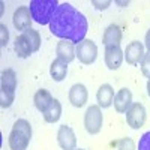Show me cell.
Here are the masks:
<instances>
[{
  "label": "cell",
  "instance_id": "1",
  "mask_svg": "<svg viewBox=\"0 0 150 150\" xmlns=\"http://www.w3.org/2000/svg\"><path fill=\"white\" fill-rule=\"evenodd\" d=\"M50 30L62 41H71L72 44L78 45L86 39L89 23H87V18L71 3H62L59 5L50 23Z\"/></svg>",
  "mask_w": 150,
  "mask_h": 150
},
{
  "label": "cell",
  "instance_id": "2",
  "mask_svg": "<svg viewBox=\"0 0 150 150\" xmlns=\"http://www.w3.org/2000/svg\"><path fill=\"white\" fill-rule=\"evenodd\" d=\"M30 138H32L30 123L26 119H18L12 126V131L8 138L11 150H27Z\"/></svg>",
  "mask_w": 150,
  "mask_h": 150
},
{
  "label": "cell",
  "instance_id": "3",
  "mask_svg": "<svg viewBox=\"0 0 150 150\" xmlns=\"http://www.w3.org/2000/svg\"><path fill=\"white\" fill-rule=\"evenodd\" d=\"M57 8H59L57 0H32L29 5L33 21L41 24V26H45V24L50 26Z\"/></svg>",
  "mask_w": 150,
  "mask_h": 150
},
{
  "label": "cell",
  "instance_id": "4",
  "mask_svg": "<svg viewBox=\"0 0 150 150\" xmlns=\"http://www.w3.org/2000/svg\"><path fill=\"white\" fill-rule=\"evenodd\" d=\"M17 74L14 69H5L0 77V107L9 108L15 99Z\"/></svg>",
  "mask_w": 150,
  "mask_h": 150
},
{
  "label": "cell",
  "instance_id": "5",
  "mask_svg": "<svg viewBox=\"0 0 150 150\" xmlns=\"http://www.w3.org/2000/svg\"><path fill=\"white\" fill-rule=\"evenodd\" d=\"M104 123L102 108L99 105H90L84 114V128L90 135H96L101 132Z\"/></svg>",
  "mask_w": 150,
  "mask_h": 150
},
{
  "label": "cell",
  "instance_id": "6",
  "mask_svg": "<svg viewBox=\"0 0 150 150\" xmlns=\"http://www.w3.org/2000/svg\"><path fill=\"white\" fill-rule=\"evenodd\" d=\"M126 114V123L132 129H140L144 126L146 123V117H147V112L143 104L140 102H134L131 105V108L125 112Z\"/></svg>",
  "mask_w": 150,
  "mask_h": 150
},
{
  "label": "cell",
  "instance_id": "7",
  "mask_svg": "<svg viewBox=\"0 0 150 150\" xmlns=\"http://www.w3.org/2000/svg\"><path fill=\"white\" fill-rule=\"evenodd\" d=\"M77 57L83 65H92L98 57V47L92 39H84L77 45Z\"/></svg>",
  "mask_w": 150,
  "mask_h": 150
},
{
  "label": "cell",
  "instance_id": "8",
  "mask_svg": "<svg viewBox=\"0 0 150 150\" xmlns=\"http://www.w3.org/2000/svg\"><path fill=\"white\" fill-rule=\"evenodd\" d=\"M57 143L62 150H77V137L71 126L62 125L57 131Z\"/></svg>",
  "mask_w": 150,
  "mask_h": 150
},
{
  "label": "cell",
  "instance_id": "9",
  "mask_svg": "<svg viewBox=\"0 0 150 150\" xmlns=\"http://www.w3.org/2000/svg\"><path fill=\"white\" fill-rule=\"evenodd\" d=\"M12 21H14V27L17 30L21 32H26L29 29H32V14H30V9L29 6H20L15 12H14V17H12Z\"/></svg>",
  "mask_w": 150,
  "mask_h": 150
},
{
  "label": "cell",
  "instance_id": "10",
  "mask_svg": "<svg viewBox=\"0 0 150 150\" xmlns=\"http://www.w3.org/2000/svg\"><path fill=\"white\" fill-rule=\"evenodd\" d=\"M123 50L120 48V45H112V47H105V65L108 69L116 71L122 66L123 63Z\"/></svg>",
  "mask_w": 150,
  "mask_h": 150
},
{
  "label": "cell",
  "instance_id": "11",
  "mask_svg": "<svg viewBox=\"0 0 150 150\" xmlns=\"http://www.w3.org/2000/svg\"><path fill=\"white\" fill-rule=\"evenodd\" d=\"M125 60L129 65H138V62L141 63V60L144 57V45L140 41H132L129 45H126V50L123 51Z\"/></svg>",
  "mask_w": 150,
  "mask_h": 150
},
{
  "label": "cell",
  "instance_id": "12",
  "mask_svg": "<svg viewBox=\"0 0 150 150\" xmlns=\"http://www.w3.org/2000/svg\"><path fill=\"white\" fill-rule=\"evenodd\" d=\"M69 102L75 107V108H81L86 105L87 99H89V92H87L86 86L78 83V84H74L71 89H69Z\"/></svg>",
  "mask_w": 150,
  "mask_h": 150
},
{
  "label": "cell",
  "instance_id": "13",
  "mask_svg": "<svg viewBox=\"0 0 150 150\" xmlns=\"http://www.w3.org/2000/svg\"><path fill=\"white\" fill-rule=\"evenodd\" d=\"M56 54H57L59 60L69 65L77 57V47L71 41H60V42H57V47H56Z\"/></svg>",
  "mask_w": 150,
  "mask_h": 150
},
{
  "label": "cell",
  "instance_id": "14",
  "mask_svg": "<svg viewBox=\"0 0 150 150\" xmlns=\"http://www.w3.org/2000/svg\"><path fill=\"white\" fill-rule=\"evenodd\" d=\"M112 104H114V108H116L117 112H120V114L126 112V111L131 108V105L134 104V102H132V93H131V90L126 89V87L120 89V90L116 93Z\"/></svg>",
  "mask_w": 150,
  "mask_h": 150
},
{
  "label": "cell",
  "instance_id": "15",
  "mask_svg": "<svg viewBox=\"0 0 150 150\" xmlns=\"http://www.w3.org/2000/svg\"><path fill=\"white\" fill-rule=\"evenodd\" d=\"M122 29L117 26V24H110V26L105 29L104 35H102V44L105 47H112V45H120L122 42Z\"/></svg>",
  "mask_w": 150,
  "mask_h": 150
},
{
  "label": "cell",
  "instance_id": "16",
  "mask_svg": "<svg viewBox=\"0 0 150 150\" xmlns=\"http://www.w3.org/2000/svg\"><path fill=\"white\" fill-rule=\"evenodd\" d=\"M114 89L110 86V84H102L101 87L98 89V93H96V101H98V105L101 108H108L111 107L112 101H114Z\"/></svg>",
  "mask_w": 150,
  "mask_h": 150
},
{
  "label": "cell",
  "instance_id": "17",
  "mask_svg": "<svg viewBox=\"0 0 150 150\" xmlns=\"http://www.w3.org/2000/svg\"><path fill=\"white\" fill-rule=\"evenodd\" d=\"M53 99H54V98L51 96V93H50L48 90L39 89V90L35 93V96H33V102H35V107H36L38 111L44 112V111L50 107V104L53 102Z\"/></svg>",
  "mask_w": 150,
  "mask_h": 150
},
{
  "label": "cell",
  "instance_id": "18",
  "mask_svg": "<svg viewBox=\"0 0 150 150\" xmlns=\"http://www.w3.org/2000/svg\"><path fill=\"white\" fill-rule=\"evenodd\" d=\"M50 75H51V78L54 81H63L68 75V63L59 59L53 60L51 66H50Z\"/></svg>",
  "mask_w": 150,
  "mask_h": 150
},
{
  "label": "cell",
  "instance_id": "19",
  "mask_svg": "<svg viewBox=\"0 0 150 150\" xmlns=\"http://www.w3.org/2000/svg\"><path fill=\"white\" fill-rule=\"evenodd\" d=\"M44 114V120L47 123H56L59 122V119L62 117V104L57 99H53V102L50 104V107L42 112Z\"/></svg>",
  "mask_w": 150,
  "mask_h": 150
},
{
  "label": "cell",
  "instance_id": "20",
  "mask_svg": "<svg viewBox=\"0 0 150 150\" xmlns=\"http://www.w3.org/2000/svg\"><path fill=\"white\" fill-rule=\"evenodd\" d=\"M14 48H15L17 56H18V57H21V59H27V57L33 53V51H32L30 44L27 42V39L24 38V35H23V33H21L20 36H17V38H15Z\"/></svg>",
  "mask_w": 150,
  "mask_h": 150
},
{
  "label": "cell",
  "instance_id": "21",
  "mask_svg": "<svg viewBox=\"0 0 150 150\" xmlns=\"http://www.w3.org/2000/svg\"><path fill=\"white\" fill-rule=\"evenodd\" d=\"M24 38L27 39V42L30 44L32 47V51L36 53V51H39V48H41V35L38 30H33V29H29L26 32H23Z\"/></svg>",
  "mask_w": 150,
  "mask_h": 150
},
{
  "label": "cell",
  "instance_id": "22",
  "mask_svg": "<svg viewBox=\"0 0 150 150\" xmlns=\"http://www.w3.org/2000/svg\"><path fill=\"white\" fill-rule=\"evenodd\" d=\"M117 150H137L135 147V141L129 137L126 138H122L119 143H117Z\"/></svg>",
  "mask_w": 150,
  "mask_h": 150
},
{
  "label": "cell",
  "instance_id": "23",
  "mask_svg": "<svg viewBox=\"0 0 150 150\" xmlns=\"http://www.w3.org/2000/svg\"><path fill=\"white\" fill-rule=\"evenodd\" d=\"M141 72L146 78L150 80V53L144 54L143 60H141Z\"/></svg>",
  "mask_w": 150,
  "mask_h": 150
},
{
  "label": "cell",
  "instance_id": "24",
  "mask_svg": "<svg viewBox=\"0 0 150 150\" xmlns=\"http://www.w3.org/2000/svg\"><path fill=\"white\" fill-rule=\"evenodd\" d=\"M138 150H150V131L141 135L138 141Z\"/></svg>",
  "mask_w": 150,
  "mask_h": 150
},
{
  "label": "cell",
  "instance_id": "25",
  "mask_svg": "<svg viewBox=\"0 0 150 150\" xmlns=\"http://www.w3.org/2000/svg\"><path fill=\"white\" fill-rule=\"evenodd\" d=\"M9 41V32L5 24H0V45L5 47Z\"/></svg>",
  "mask_w": 150,
  "mask_h": 150
},
{
  "label": "cell",
  "instance_id": "26",
  "mask_svg": "<svg viewBox=\"0 0 150 150\" xmlns=\"http://www.w3.org/2000/svg\"><path fill=\"white\" fill-rule=\"evenodd\" d=\"M92 5H93L96 9H99V11H104V9H107V8L111 5V2H110V0H105V2H98V0H92Z\"/></svg>",
  "mask_w": 150,
  "mask_h": 150
},
{
  "label": "cell",
  "instance_id": "27",
  "mask_svg": "<svg viewBox=\"0 0 150 150\" xmlns=\"http://www.w3.org/2000/svg\"><path fill=\"white\" fill-rule=\"evenodd\" d=\"M144 42H146V48H147V51L150 53V29L147 30V33H146V39H144Z\"/></svg>",
  "mask_w": 150,
  "mask_h": 150
},
{
  "label": "cell",
  "instance_id": "28",
  "mask_svg": "<svg viewBox=\"0 0 150 150\" xmlns=\"http://www.w3.org/2000/svg\"><path fill=\"white\" fill-rule=\"evenodd\" d=\"M147 95L150 96V80L147 81Z\"/></svg>",
  "mask_w": 150,
  "mask_h": 150
},
{
  "label": "cell",
  "instance_id": "29",
  "mask_svg": "<svg viewBox=\"0 0 150 150\" xmlns=\"http://www.w3.org/2000/svg\"><path fill=\"white\" fill-rule=\"evenodd\" d=\"M77 150H84V149H77Z\"/></svg>",
  "mask_w": 150,
  "mask_h": 150
}]
</instances>
